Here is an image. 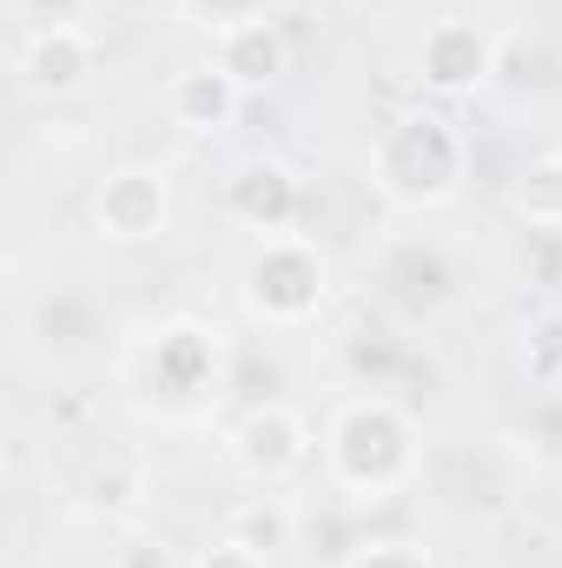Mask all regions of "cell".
<instances>
[{
  "mask_svg": "<svg viewBox=\"0 0 562 568\" xmlns=\"http://www.w3.org/2000/svg\"><path fill=\"white\" fill-rule=\"evenodd\" d=\"M418 67H423V80H430V87L463 93V87H476V80L490 73V33H483V27H470V20H436V27L423 33Z\"/></svg>",
  "mask_w": 562,
  "mask_h": 568,
  "instance_id": "5b68a950",
  "label": "cell"
},
{
  "mask_svg": "<svg viewBox=\"0 0 562 568\" xmlns=\"http://www.w3.org/2000/svg\"><path fill=\"white\" fill-rule=\"evenodd\" d=\"M20 80L33 93H80L93 80V33L73 27V20H53V27H33L27 53H20Z\"/></svg>",
  "mask_w": 562,
  "mask_h": 568,
  "instance_id": "277c9868",
  "label": "cell"
},
{
  "mask_svg": "<svg viewBox=\"0 0 562 568\" xmlns=\"http://www.w3.org/2000/svg\"><path fill=\"white\" fill-rule=\"evenodd\" d=\"M199 568H265V549H252L245 536H219V542H205Z\"/></svg>",
  "mask_w": 562,
  "mask_h": 568,
  "instance_id": "8fae6325",
  "label": "cell"
},
{
  "mask_svg": "<svg viewBox=\"0 0 562 568\" xmlns=\"http://www.w3.org/2000/svg\"><path fill=\"white\" fill-rule=\"evenodd\" d=\"M351 568H430V562H423V549H411V542H384V549H364Z\"/></svg>",
  "mask_w": 562,
  "mask_h": 568,
  "instance_id": "7c38bea8",
  "label": "cell"
},
{
  "mask_svg": "<svg viewBox=\"0 0 562 568\" xmlns=\"http://www.w3.org/2000/svg\"><path fill=\"white\" fill-rule=\"evenodd\" d=\"M219 73H232L239 87H272L284 73V33L265 13L225 20V27H219Z\"/></svg>",
  "mask_w": 562,
  "mask_h": 568,
  "instance_id": "8992f818",
  "label": "cell"
},
{
  "mask_svg": "<svg viewBox=\"0 0 562 568\" xmlns=\"http://www.w3.org/2000/svg\"><path fill=\"white\" fill-rule=\"evenodd\" d=\"M331 463L344 483L358 489H384L411 469V429L391 404H358L344 410V424L331 429Z\"/></svg>",
  "mask_w": 562,
  "mask_h": 568,
  "instance_id": "7a4b0ae2",
  "label": "cell"
},
{
  "mask_svg": "<svg viewBox=\"0 0 562 568\" xmlns=\"http://www.w3.org/2000/svg\"><path fill=\"white\" fill-rule=\"evenodd\" d=\"M232 212H239L245 225H259L265 239H279L284 225L298 219V179H291L284 165H245V172L232 179Z\"/></svg>",
  "mask_w": 562,
  "mask_h": 568,
  "instance_id": "ba28073f",
  "label": "cell"
},
{
  "mask_svg": "<svg viewBox=\"0 0 562 568\" xmlns=\"http://www.w3.org/2000/svg\"><path fill=\"white\" fill-rule=\"evenodd\" d=\"M239 80L232 73H219V67H199V73H179V87H172V113L185 120V126H225L232 120V106H239Z\"/></svg>",
  "mask_w": 562,
  "mask_h": 568,
  "instance_id": "9c48e42d",
  "label": "cell"
},
{
  "mask_svg": "<svg viewBox=\"0 0 562 568\" xmlns=\"http://www.w3.org/2000/svg\"><path fill=\"white\" fill-rule=\"evenodd\" d=\"M239 449H245V463H252V469L279 476V469H291V463H304V429L291 424L284 410H265V417H252V424H245Z\"/></svg>",
  "mask_w": 562,
  "mask_h": 568,
  "instance_id": "30bf717a",
  "label": "cell"
},
{
  "mask_svg": "<svg viewBox=\"0 0 562 568\" xmlns=\"http://www.w3.org/2000/svg\"><path fill=\"white\" fill-rule=\"evenodd\" d=\"M324 297V265L311 245L298 239H265V252L252 258V304L272 311V317H304L311 304Z\"/></svg>",
  "mask_w": 562,
  "mask_h": 568,
  "instance_id": "3957f363",
  "label": "cell"
},
{
  "mask_svg": "<svg viewBox=\"0 0 562 568\" xmlns=\"http://www.w3.org/2000/svg\"><path fill=\"white\" fill-rule=\"evenodd\" d=\"M100 225L113 239H152L165 225V185L152 172H113L100 192Z\"/></svg>",
  "mask_w": 562,
  "mask_h": 568,
  "instance_id": "52a82bcc",
  "label": "cell"
},
{
  "mask_svg": "<svg viewBox=\"0 0 562 568\" xmlns=\"http://www.w3.org/2000/svg\"><path fill=\"white\" fill-rule=\"evenodd\" d=\"M371 172H378V185H384L398 205H436V199H450L456 179H463V140H456L436 113H411V120H398V126L378 140Z\"/></svg>",
  "mask_w": 562,
  "mask_h": 568,
  "instance_id": "6da1fadb",
  "label": "cell"
}]
</instances>
